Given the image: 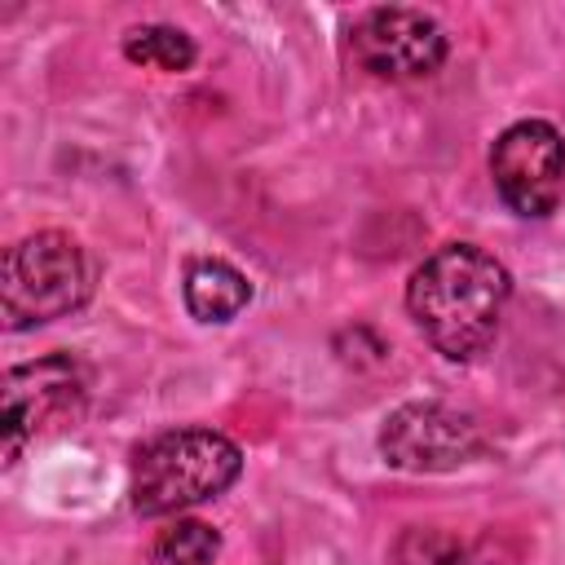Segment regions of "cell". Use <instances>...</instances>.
<instances>
[{"label": "cell", "mask_w": 565, "mask_h": 565, "mask_svg": "<svg viewBox=\"0 0 565 565\" xmlns=\"http://www.w3.org/2000/svg\"><path fill=\"white\" fill-rule=\"evenodd\" d=\"M353 62L380 79H419L433 75L446 57V35L424 9H371L353 22L349 35Z\"/></svg>", "instance_id": "cell-6"}, {"label": "cell", "mask_w": 565, "mask_h": 565, "mask_svg": "<svg viewBox=\"0 0 565 565\" xmlns=\"http://www.w3.org/2000/svg\"><path fill=\"white\" fill-rule=\"evenodd\" d=\"M124 57L159 71H185L194 62V40L177 26H137L124 35Z\"/></svg>", "instance_id": "cell-9"}, {"label": "cell", "mask_w": 565, "mask_h": 565, "mask_svg": "<svg viewBox=\"0 0 565 565\" xmlns=\"http://www.w3.org/2000/svg\"><path fill=\"white\" fill-rule=\"evenodd\" d=\"M84 402V380L71 358H40L26 366H13L0 388V437H4V459L22 450L35 433L53 428L57 419L75 415Z\"/></svg>", "instance_id": "cell-7"}, {"label": "cell", "mask_w": 565, "mask_h": 565, "mask_svg": "<svg viewBox=\"0 0 565 565\" xmlns=\"http://www.w3.org/2000/svg\"><path fill=\"white\" fill-rule=\"evenodd\" d=\"M252 300V282L230 265V260H190L185 269V309L199 322H230L234 313H243Z\"/></svg>", "instance_id": "cell-8"}, {"label": "cell", "mask_w": 565, "mask_h": 565, "mask_svg": "<svg viewBox=\"0 0 565 565\" xmlns=\"http://www.w3.org/2000/svg\"><path fill=\"white\" fill-rule=\"evenodd\" d=\"M393 561H397V565H468V547H463L459 534H450V530L411 525V530L397 534Z\"/></svg>", "instance_id": "cell-11"}, {"label": "cell", "mask_w": 565, "mask_h": 565, "mask_svg": "<svg viewBox=\"0 0 565 565\" xmlns=\"http://www.w3.org/2000/svg\"><path fill=\"white\" fill-rule=\"evenodd\" d=\"M243 468L238 446L216 428H172L150 437L132 463V508L141 516H168L216 499Z\"/></svg>", "instance_id": "cell-2"}, {"label": "cell", "mask_w": 565, "mask_h": 565, "mask_svg": "<svg viewBox=\"0 0 565 565\" xmlns=\"http://www.w3.org/2000/svg\"><path fill=\"white\" fill-rule=\"evenodd\" d=\"M499 199L516 216H547L565 194V137L543 119H521L499 132L490 150Z\"/></svg>", "instance_id": "cell-4"}, {"label": "cell", "mask_w": 565, "mask_h": 565, "mask_svg": "<svg viewBox=\"0 0 565 565\" xmlns=\"http://www.w3.org/2000/svg\"><path fill=\"white\" fill-rule=\"evenodd\" d=\"M380 450L402 472H455L481 455V428L446 402H406L384 419Z\"/></svg>", "instance_id": "cell-5"}, {"label": "cell", "mask_w": 565, "mask_h": 565, "mask_svg": "<svg viewBox=\"0 0 565 565\" xmlns=\"http://www.w3.org/2000/svg\"><path fill=\"white\" fill-rule=\"evenodd\" d=\"M93 296V265L62 230L18 238L0 265V313L9 331H26L75 313Z\"/></svg>", "instance_id": "cell-3"}, {"label": "cell", "mask_w": 565, "mask_h": 565, "mask_svg": "<svg viewBox=\"0 0 565 565\" xmlns=\"http://www.w3.org/2000/svg\"><path fill=\"white\" fill-rule=\"evenodd\" d=\"M508 291V269L490 252L477 243H441L411 274L406 309L437 353L468 362L494 340Z\"/></svg>", "instance_id": "cell-1"}, {"label": "cell", "mask_w": 565, "mask_h": 565, "mask_svg": "<svg viewBox=\"0 0 565 565\" xmlns=\"http://www.w3.org/2000/svg\"><path fill=\"white\" fill-rule=\"evenodd\" d=\"M221 552V534L203 521H172L154 539V561L159 565H212Z\"/></svg>", "instance_id": "cell-10"}]
</instances>
